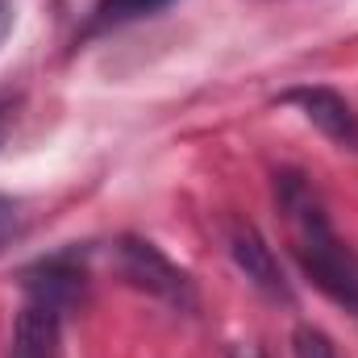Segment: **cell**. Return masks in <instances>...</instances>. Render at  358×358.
<instances>
[{"instance_id":"obj_4","label":"cell","mask_w":358,"mask_h":358,"mask_svg":"<svg viewBox=\"0 0 358 358\" xmlns=\"http://www.w3.org/2000/svg\"><path fill=\"white\" fill-rule=\"evenodd\" d=\"M229 255H234L238 271H242L263 296H271V300H292V287H287L283 271L275 263L271 246L263 242V234H259L250 221H234V229H229Z\"/></svg>"},{"instance_id":"obj_2","label":"cell","mask_w":358,"mask_h":358,"mask_svg":"<svg viewBox=\"0 0 358 358\" xmlns=\"http://www.w3.org/2000/svg\"><path fill=\"white\" fill-rule=\"evenodd\" d=\"M117 263H121V275L134 287L167 300L171 308H183V313L196 308V283H192V275L183 267H176L155 242H146V238H121Z\"/></svg>"},{"instance_id":"obj_11","label":"cell","mask_w":358,"mask_h":358,"mask_svg":"<svg viewBox=\"0 0 358 358\" xmlns=\"http://www.w3.org/2000/svg\"><path fill=\"white\" fill-rule=\"evenodd\" d=\"M0 142H4V121H0Z\"/></svg>"},{"instance_id":"obj_10","label":"cell","mask_w":358,"mask_h":358,"mask_svg":"<svg viewBox=\"0 0 358 358\" xmlns=\"http://www.w3.org/2000/svg\"><path fill=\"white\" fill-rule=\"evenodd\" d=\"M234 358H242V350H234ZM250 358H259V355H255V350H250Z\"/></svg>"},{"instance_id":"obj_7","label":"cell","mask_w":358,"mask_h":358,"mask_svg":"<svg viewBox=\"0 0 358 358\" xmlns=\"http://www.w3.org/2000/svg\"><path fill=\"white\" fill-rule=\"evenodd\" d=\"M292 350H296V358H338L334 342H329L321 329H313V325H300V329H296Z\"/></svg>"},{"instance_id":"obj_3","label":"cell","mask_w":358,"mask_h":358,"mask_svg":"<svg viewBox=\"0 0 358 358\" xmlns=\"http://www.w3.org/2000/svg\"><path fill=\"white\" fill-rule=\"evenodd\" d=\"M283 104H296L342 150H358V113L346 104V96H338L334 88H292L283 92Z\"/></svg>"},{"instance_id":"obj_6","label":"cell","mask_w":358,"mask_h":358,"mask_svg":"<svg viewBox=\"0 0 358 358\" xmlns=\"http://www.w3.org/2000/svg\"><path fill=\"white\" fill-rule=\"evenodd\" d=\"M167 4H171V0H100V4L92 8L88 34H104V29H117V25L155 17V13H163Z\"/></svg>"},{"instance_id":"obj_1","label":"cell","mask_w":358,"mask_h":358,"mask_svg":"<svg viewBox=\"0 0 358 358\" xmlns=\"http://www.w3.org/2000/svg\"><path fill=\"white\" fill-rule=\"evenodd\" d=\"M283 221H287V242L304 275L346 313L358 317V255L338 238L321 196L304 183V176H279L275 183Z\"/></svg>"},{"instance_id":"obj_5","label":"cell","mask_w":358,"mask_h":358,"mask_svg":"<svg viewBox=\"0 0 358 358\" xmlns=\"http://www.w3.org/2000/svg\"><path fill=\"white\" fill-rule=\"evenodd\" d=\"M25 287L34 300H46L55 308H67L84 296V267H76L71 255H55V259H42L38 267L25 271Z\"/></svg>"},{"instance_id":"obj_9","label":"cell","mask_w":358,"mask_h":358,"mask_svg":"<svg viewBox=\"0 0 358 358\" xmlns=\"http://www.w3.org/2000/svg\"><path fill=\"white\" fill-rule=\"evenodd\" d=\"M8 25H13V13H8V4L0 0V42H4V34H8Z\"/></svg>"},{"instance_id":"obj_8","label":"cell","mask_w":358,"mask_h":358,"mask_svg":"<svg viewBox=\"0 0 358 358\" xmlns=\"http://www.w3.org/2000/svg\"><path fill=\"white\" fill-rule=\"evenodd\" d=\"M17 225H21V208H17V200L0 196V246L17 234Z\"/></svg>"}]
</instances>
